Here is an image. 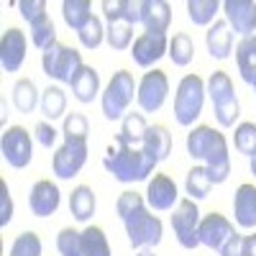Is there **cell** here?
I'll return each mask as SVG.
<instances>
[{
	"mask_svg": "<svg viewBox=\"0 0 256 256\" xmlns=\"http://www.w3.org/2000/svg\"><path fill=\"white\" fill-rule=\"evenodd\" d=\"M62 16L64 24H67L72 31H82L84 24L92 18V3L90 0H64L62 3Z\"/></svg>",
	"mask_w": 256,
	"mask_h": 256,
	"instance_id": "83f0119b",
	"label": "cell"
},
{
	"mask_svg": "<svg viewBox=\"0 0 256 256\" xmlns=\"http://www.w3.org/2000/svg\"><path fill=\"white\" fill-rule=\"evenodd\" d=\"M146 208V200L138 195V192H120V198H118V202H116V212L120 216V220H126L128 216H134V212H138V210H144Z\"/></svg>",
	"mask_w": 256,
	"mask_h": 256,
	"instance_id": "ab89813d",
	"label": "cell"
},
{
	"mask_svg": "<svg viewBox=\"0 0 256 256\" xmlns=\"http://www.w3.org/2000/svg\"><path fill=\"white\" fill-rule=\"evenodd\" d=\"M205 92H208L210 100H212V108L236 98V90H233L230 77H228L226 72H220V70H216V72L208 77V82H205Z\"/></svg>",
	"mask_w": 256,
	"mask_h": 256,
	"instance_id": "f1b7e54d",
	"label": "cell"
},
{
	"mask_svg": "<svg viewBox=\"0 0 256 256\" xmlns=\"http://www.w3.org/2000/svg\"><path fill=\"white\" fill-rule=\"evenodd\" d=\"M236 62H238L241 80L251 84L256 80V34L238 41V46H236Z\"/></svg>",
	"mask_w": 256,
	"mask_h": 256,
	"instance_id": "484cf974",
	"label": "cell"
},
{
	"mask_svg": "<svg viewBox=\"0 0 256 256\" xmlns=\"http://www.w3.org/2000/svg\"><path fill=\"white\" fill-rule=\"evenodd\" d=\"M102 16L108 18V24H123L136 26L141 24V3L138 0H102Z\"/></svg>",
	"mask_w": 256,
	"mask_h": 256,
	"instance_id": "d6986e66",
	"label": "cell"
},
{
	"mask_svg": "<svg viewBox=\"0 0 256 256\" xmlns=\"http://www.w3.org/2000/svg\"><path fill=\"white\" fill-rule=\"evenodd\" d=\"M233 144H236V152L251 159L256 154V123H238L236 134H233Z\"/></svg>",
	"mask_w": 256,
	"mask_h": 256,
	"instance_id": "d590c367",
	"label": "cell"
},
{
	"mask_svg": "<svg viewBox=\"0 0 256 256\" xmlns=\"http://www.w3.org/2000/svg\"><path fill=\"white\" fill-rule=\"evenodd\" d=\"M28 208H31V212L36 218H49L52 212H56V208H59V187L52 180H38L31 187Z\"/></svg>",
	"mask_w": 256,
	"mask_h": 256,
	"instance_id": "2e32d148",
	"label": "cell"
},
{
	"mask_svg": "<svg viewBox=\"0 0 256 256\" xmlns=\"http://www.w3.org/2000/svg\"><path fill=\"white\" fill-rule=\"evenodd\" d=\"M26 46H28V41L20 28L10 26L3 31V36H0V64H3L6 72L20 70V64L26 59Z\"/></svg>",
	"mask_w": 256,
	"mask_h": 256,
	"instance_id": "7c38bea8",
	"label": "cell"
},
{
	"mask_svg": "<svg viewBox=\"0 0 256 256\" xmlns=\"http://www.w3.org/2000/svg\"><path fill=\"white\" fill-rule=\"evenodd\" d=\"M84 162H88V138H74L64 136V144L56 148L52 159V169L59 180H72L82 172Z\"/></svg>",
	"mask_w": 256,
	"mask_h": 256,
	"instance_id": "8992f818",
	"label": "cell"
},
{
	"mask_svg": "<svg viewBox=\"0 0 256 256\" xmlns=\"http://www.w3.org/2000/svg\"><path fill=\"white\" fill-rule=\"evenodd\" d=\"M169 59H172V64H177V67H187V64L192 62V56H195V44H192V38L187 34H174V38L169 41Z\"/></svg>",
	"mask_w": 256,
	"mask_h": 256,
	"instance_id": "836d02e7",
	"label": "cell"
},
{
	"mask_svg": "<svg viewBox=\"0 0 256 256\" xmlns=\"http://www.w3.org/2000/svg\"><path fill=\"white\" fill-rule=\"evenodd\" d=\"M223 13L226 24L244 38L256 34V3H251V0H226Z\"/></svg>",
	"mask_w": 256,
	"mask_h": 256,
	"instance_id": "5bb4252c",
	"label": "cell"
},
{
	"mask_svg": "<svg viewBox=\"0 0 256 256\" xmlns=\"http://www.w3.org/2000/svg\"><path fill=\"white\" fill-rule=\"evenodd\" d=\"M13 105L18 113H34L36 105H41V95L34 80H18L13 84Z\"/></svg>",
	"mask_w": 256,
	"mask_h": 256,
	"instance_id": "f546056e",
	"label": "cell"
},
{
	"mask_svg": "<svg viewBox=\"0 0 256 256\" xmlns=\"http://www.w3.org/2000/svg\"><path fill=\"white\" fill-rule=\"evenodd\" d=\"M205 82L200 74H184L177 84V95H174V118L180 126H192L200 113H202V102H205Z\"/></svg>",
	"mask_w": 256,
	"mask_h": 256,
	"instance_id": "277c9868",
	"label": "cell"
},
{
	"mask_svg": "<svg viewBox=\"0 0 256 256\" xmlns=\"http://www.w3.org/2000/svg\"><path fill=\"white\" fill-rule=\"evenodd\" d=\"M10 220H13V200H10L8 184L0 180V226H8Z\"/></svg>",
	"mask_w": 256,
	"mask_h": 256,
	"instance_id": "ee69618b",
	"label": "cell"
},
{
	"mask_svg": "<svg viewBox=\"0 0 256 256\" xmlns=\"http://www.w3.org/2000/svg\"><path fill=\"white\" fill-rule=\"evenodd\" d=\"M10 256H41V238L38 233L26 230L10 244Z\"/></svg>",
	"mask_w": 256,
	"mask_h": 256,
	"instance_id": "74e56055",
	"label": "cell"
},
{
	"mask_svg": "<svg viewBox=\"0 0 256 256\" xmlns=\"http://www.w3.org/2000/svg\"><path fill=\"white\" fill-rule=\"evenodd\" d=\"M233 236H236V228L230 226V220L220 212H208V216L200 220L198 228V238L202 246L212 248V251H220Z\"/></svg>",
	"mask_w": 256,
	"mask_h": 256,
	"instance_id": "8fae6325",
	"label": "cell"
},
{
	"mask_svg": "<svg viewBox=\"0 0 256 256\" xmlns=\"http://www.w3.org/2000/svg\"><path fill=\"white\" fill-rule=\"evenodd\" d=\"M141 24L152 34H164L172 24V6L164 0H141Z\"/></svg>",
	"mask_w": 256,
	"mask_h": 256,
	"instance_id": "ac0fdd59",
	"label": "cell"
},
{
	"mask_svg": "<svg viewBox=\"0 0 256 256\" xmlns=\"http://www.w3.org/2000/svg\"><path fill=\"white\" fill-rule=\"evenodd\" d=\"M251 90H254V95H256V80L251 82Z\"/></svg>",
	"mask_w": 256,
	"mask_h": 256,
	"instance_id": "681fc988",
	"label": "cell"
},
{
	"mask_svg": "<svg viewBox=\"0 0 256 256\" xmlns=\"http://www.w3.org/2000/svg\"><path fill=\"white\" fill-rule=\"evenodd\" d=\"M220 8H223V3H218V0H190L187 16L195 26H212V20H216Z\"/></svg>",
	"mask_w": 256,
	"mask_h": 256,
	"instance_id": "4dcf8cb0",
	"label": "cell"
},
{
	"mask_svg": "<svg viewBox=\"0 0 256 256\" xmlns=\"http://www.w3.org/2000/svg\"><path fill=\"white\" fill-rule=\"evenodd\" d=\"M205 44H208L210 56L228 59L230 52H233V31H230V26L226 24V20H216L205 34Z\"/></svg>",
	"mask_w": 256,
	"mask_h": 256,
	"instance_id": "44dd1931",
	"label": "cell"
},
{
	"mask_svg": "<svg viewBox=\"0 0 256 256\" xmlns=\"http://www.w3.org/2000/svg\"><path fill=\"white\" fill-rule=\"evenodd\" d=\"M180 202V192H177V184L172 182V177L166 174H154V180H148V187H146V205L152 210H172L177 208Z\"/></svg>",
	"mask_w": 256,
	"mask_h": 256,
	"instance_id": "9a60e30c",
	"label": "cell"
},
{
	"mask_svg": "<svg viewBox=\"0 0 256 256\" xmlns=\"http://www.w3.org/2000/svg\"><path fill=\"white\" fill-rule=\"evenodd\" d=\"M126 236L131 241L134 248H144V246H156L162 244V236H164V226L156 216H152L146 208L128 216L126 220Z\"/></svg>",
	"mask_w": 256,
	"mask_h": 256,
	"instance_id": "52a82bcc",
	"label": "cell"
},
{
	"mask_svg": "<svg viewBox=\"0 0 256 256\" xmlns=\"http://www.w3.org/2000/svg\"><path fill=\"white\" fill-rule=\"evenodd\" d=\"M90 134V123L82 113H70L64 118V128H62V136H74V138H88Z\"/></svg>",
	"mask_w": 256,
	"mask_h": 256,
	"instance_id": "7bdbcfd3",
	"label": "cell"
},
{
	"mask_svg": "<svg viewBox=\"0 0 256 256\" xmlns=\"http://www.w3.org/2000/svg\"><path fill=\"white\" fill-rule=\"evenodd\" d=\"M80 36V44L84 49H98L102 44V38H105V28H102V20L98 16H92L88 24H84V28L77 34Z\"/></svg>",
	"mask_w": 256,
	"mask_h": 256,
	"instance_id": "f35d334b",
	"label": "cell"
},
{
	"mask_svg": "<svg viewBox=\"0 0 256 256\" xmlns=\"http://www.w3.org/2000/svg\"><path fill=\"white\" fill-rule=\"evenodd\" d=\"M184 187H187V195H190V200H195V202H198V200L208 198V192H210V187H212L208 169H205V166H192L190 172H187Z\"/></svg>",
	"mask_w": 256,
	"mask_h": 256,
	"instance_id": "d6a6232c",
	"label": "cell"
},
{
	"mask_svg": "<svg viewBox=\"0 0 256 256\" xmlns=\"http://www.w3.org/2000/svg\"><path fill=\"white\" fill-rule=\"evenodd\" d=\"M72 95L80 100V102H92L98 95H100V74L95 67H84L77 72V77L72 80Z\"/></svg>",
	"mask_w": 256,
	"mask_h": 256,
	"instance_id": "603a6c76",
	"label": "cell"
},
{
	"mask_svg": "<svg viewBox=\"0 0 256 256\" xmlns=\"http://www.w3.org/2000/svg\"><path fill=\"white\" fill-rule=\"evenodd\" d=\"M138 256H154V254H152V251H141Z\"/></svg>",
	"mask_w": 256,
	"mask_h": 256,
	"instance_id": "c3c4849f",
	"label": "cell"
},
{
	"mask_svg": "<svg viewBox=\"0 0 256 256\" xmlns=\"http://www.w3.org/2000/svg\"><path fill=\"white\" fill-rule=\"evenodd\" d=\"M0 152H3V159L13 166V169H24L31 159H34V141L31 134L24 126H10L3 131V138H0Z\"/></svg>",
	"mask_w": 256,
	"mask_h": 256,
	"instance_id": "9c48e42d",
	"label": "cell"
},
{
	"mask_svg": "<svg viewBox=\"0 0 256 256\" xmlns=\"http://www.w3.org/2000/svg\"><path fill=\"white\" fill-rule=\"evenodd\" d=\"M146 118L141 113H126V118L120 120V134L116 136L118 144H128V146H141L144 136H146Z\"/></svg>",
	"mask_w": 256,
	"mask_h": 256,
	"instance_id": "4316f807",
	"label": "cell"
},
{
	"mask_svg": "<svg viewBox=\"0 0 256 256\" xmlns=\"http://www.w3.org/2000/svg\"><path fill=\"white\" fill-rule=\"evenodd\" d=\"M41 67H44L46 77L72 84V80L77 77V72L84 67V64H82V54L77 49L56 41L54 46H49L44 54H41Z\"/></svg>",
	"mask_w": 256,
	"mask_h": 256,
	"instance_id": "5b68a950",
	"label": "cell"
},
{
	"mask_svg": "<svg viewBox=\"0 0 256 256\" xmlns=\"http://www.w3.org/2000/svg\"><path fill=\"white\" fill-rule=\"evenodd\" d=\"M236 256H256V233L241 238V248H238Z\"/></svg>",
	"mask_w": 256,
	"mask_h": 256,
	"instance_id": "bcb514c9",
	"label": "cell"
},
{
	"mask_svg": "<svg viewBox=\"0 0 256 256\" xmlns=\"http://www.w3.org/2000/svg\"><path fill=\"white\" fill-rule=\"evenodd\" d=\"M16 8L20 10V16H24L28 24H38V20H44L49 13H46V3L44 0H18Z\"/></svg>",
	"mask_w": 256,
	"mask_h": 256,
	"instance_id": "b9f144b4",
	"label": "cell"
},
{
	"mask_svg": "<svg viewBox=\"0 0 256 256\" xmlns=\"http://www.w3.org/2000/svg\"><path fill=\"white\" fill-rule=\"evenodd\" d=\"M212 113H216V120H218L223 128H230V126H236V120H238V116H241V102H238V98H233V100H228V102H223V105H216V108H212Z\"/></svg>",
	"mask_w": 256,
	"mask_h": 256,
	"instance_id": "60d3db41",
	"label": "cell"
},
{
	"mask_svg": "<svg viewBox=\"0 0 256 256\" xmlns=\"http://www.w3.org/2000/svg\"><path fill=\"white\" fill-rule=\"evenodd\" d=\"M251 174H254V177H256V154H254V156H251Z\"/></svg>",
	"mask_w": 256,
	"mask_h": 256,
	"instance_id": "7dc6e473",
	"label": "cell"
},
{
	"mask_svg": "<svg viewBox=\"0 0 256 256\" xmlns=\"http://www.w3.org/2000/svg\"><path fill=\"white\" fill-rule=\"evenodd\" d=\"M131 38H134V26L123 24V20L108 24V28H105V41H108L110 49H116V52H123V49L131 46Z\"/></svg>",
	"mask_w": 256,
	"mask_h": 256,
	"instance_id": "e575fe53",
	"label": "cell"
},
{
	"mask_svg": "<svg viewBox=\"0 0 256 256\" xmlns=\"http://www.w3.org/2000/svg\"><path fill=\"white\" fill-rule=\"evenodd\" d=\"M200 210L195 200H180L174 208V216H172V228H174V238L180 241L182 248H198L200 238H198V228H200Z\"/></svg>",
	"mask_w": 256,
	"mask_h": 256,
	"instance_id": "ba28073f",
	"label": "cell"
},
{
	"mask_svg": "<svg viewBox=\"0 0 256 256\" xmlns=\"http://www.w3.org/2000/svg\"><path fill=\"white\" fill-rule=\"evenodd\" d=\"M223 138L226 136L218 134L216 128H210V126H195L187 134V154L195 159V162H205L212 154V148H216Z\"/></svg>",
	"mask_w": 256,
	"mask_h": 256,
	"instance_id": "e0dca14e",
	"label": "cell"
},
{
	"mask_svg": "<svg viewBox=\"0 0 256 256\" xmlns=\"http://www.w3.org/2000/svg\"><path fill=\"white\" fill-rule=\"evenodd\" d=\"M31 41H34L38 49H44V52L56 44V28H54V20L49 16L31 26Z\"/></svg>",
	"mask_w": 256,
	"mask_h": 256,
	"instance_id": "8d00e7d4",
	"label": "cell"
},
{
	"mask_svg": "<svg viewBox=\"0 0 256 256\" xmlns=\"http://www.w3.org/2000/svg\"><path fill=\"white\" fill-rule=\"evenodd\" d=\"M205 169L210 174V182L212 184H223L230 174V156H228V144L226 138L212 148V154L205 159Z\"/></svg>",
	"mask_w": 256,
	"mask_h": 256,
	"instance_id": "d4e9b609",
	"label": "cell"
},
{
	"mask_svg": "<svg viewBox=\"0 0 256 256\" xmlns=\"http://www.w3.org/2000/svg\"><path fill=\"white\" fill-rule=\"evenodd\" d=\"M156 164L159 162L148 156L141 146H128V144H118L116 152L110 148L108 156L102 159V166L118 182H141L154 172Z\"/></svg>",
	"mask_w": 256,
	"mask_h": 256,
	"instance_id": "6da1fadb",
	"label": "cell"
},
{
	"mask_svg": "<svg viewBox=\"0 0 256 256\" xmlns=\"http://www.w3.org/2000/svg\"><path fill=\"white\" fill-rule=\"evenodd\" d=\"M70 212L77 223H88L95 216V192L88 184H77L70 195Z\"/></svg>",
	"mask_w": 256,
	"mask_h": 256,
	"instance_id": "cb8c5ba5",
	"label": "cell"
},
{
	"mask_svg": "<svg viewBox=\"0 0 256 256\" xmlns=\"http://www.w3.org/2000/svg\"><path fill=\"white\" fill-rule=\"evenodd\" d=\"M166 52H169L166 34H152V31H144L131 46V56L138 67H152Z\"/></svg>",
	"mask_w": 256,
	"mask_h": 256,
	"instance_id": "4fadbf2b",
	"label": "cell"
},
{
	"mask_svg": "<svg viewBox=\"0 0 256 256\" xmlns=\"http://www.w3.org/2000/svg\"><path fill=\"white\" fill-rule=\"evenodd\" d=\"M67 110V95H64L62 88L56 84H49V88L41 92V113H44L49 120H56L64 116Z\"/></svg>",
	"mask_w": 256,
	"mask_h": 256,
	"instance_id": "1f68e13d",
	"label": "cell"
},
{
	"mask_svg": "<svg viewBox=\"0 0 256 256\" xmlns=\"http://www.w3.org/2000/svg\"><path fill=\"white\" fill-rule=\"evenodd\" d=\"M136 90H138V82L134 80V74L126 72V70H118L110 77L108 88H105V92L100 98L102 116L108 120H123L128 105H131L134 98H136Z\"/></svg>",
	"mask_w": 256,
	"mask_h": 256,
	"instance_id": "3957f363",
	"label": "cell"
},
{
	"mask_svg": "<svg viewBox=\"0 0 256 256\" xmlns=\"http://www.w3.org/2000/svg\"><path fill=\"white\" fill-rule=\"evenodd\" d=\"M233 212H236V223L241 228H254L256 226V187L254 184H241L236 190Z\"/></svg>",
	"mask_w": 256,
	"mask_h": 256,
	"instance_id": "ffe728a7",
	"label": "cell"
},
{
	"mask_svg": "<svg viewBox=\"0 0 256 256\" xmlns=\"http://www.w3.org/2000/svg\"><path fill=\"white\" fill-rule=\"evenodd\" d=\"M166 95H169V77L162 70H152L138 80L136 102L144 113L162 110V105L166 102Z\"/></svg>",
	"mask_w": 256,
	"mask_h": 256,
	"instance_id": "30bf717a",
	"label": "cell"
},
{
	"mask_svg": "<svg viewBox=\"0 0 256 256\" xmlns=\"http://www.w3.org/2000/svg\"><path fill=\"white\" fill-rule=\"evenodd\" d=\"M56 138H59V131H56V128H54L52 123H46V120L36 123V141H38L41 146L52 148V146L56 144Z\"/></svg>",
	"mask_w": 256,
	"mask_h": 256,
	"instance_id": "f6af8a7d",
	"label": "cell"
},
{
	"mask_svg": "<svg viewBox=\"0 0 256 256\" xmlns=\"http://www.w3.org/2000/svg\"><path fill=\"white\" fill-rule=\"evenodd\" d=\"M141 148L156 162H164L172 152V134L166 131L164 126H148L146 128V136L141 141Z\"/></svg>",
	"mask_w": 256,
	"mask_h": 256,
	"instance_id": "7402d4cb",
	"label": "cell"
},
{
	"mask_svg": "<svg viewBox=\"0 0 256 256\" xmlns=\"http://www.w3.org/2000/svg\"><path fill=\"white\" fill-rule=\"evenodd\" d=\"M56 248L62 256H110L108 238L98 226H88L84 230L62 228L56 236Z\"/></svg>",
	"mask_w": 256,
	"mask_h": 256,
	"instance_id": "7a4b0ae2",
	"label": "cell"
}]
</instances>
